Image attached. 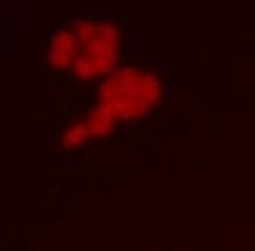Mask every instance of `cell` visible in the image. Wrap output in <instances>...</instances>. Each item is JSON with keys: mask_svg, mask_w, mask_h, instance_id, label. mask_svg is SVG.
Returning a JSON list of instances; mask_svg holds the SVG:
<instances>
[{"mask_svg": "<svg viewBox=\"0 0 255 251\" xmlns=\"http://www.w3.org/2000/svg\"><path fill=\"white\" fill-rule=\"evenodd\" d=\"M87 134H90V133H89V126H87V124H77V126H73L72 129H70L68 133L65 134L63 145H65V146H68V148L79 146V145H82V143L85 141Z\"/></svg>", "mask_w": 255, "mask_h": 251, "instance_id": "1", "label": "cell"}, {"mask_svg": "<svg viewBox=\"0 0 255 251\" xmlns=\"http://www.w3.org/2000/svg\"><path fill=\"white\" fill-rule=\"evenodd\" d=\"M53 49H60V51H67L70 55H73L75 53V39H73L72 34H68V32H60L58 36H55V39H53Z\"/></svg>", "mask_w": 255, "mask_h": 251, "instance_id": "2", "label": "cell"}, {"mask_svg": "<svg viewBox=\"0 0 255 251\" xmlns=\"http://www.w3.org/2000/svg\"><path fill=\"white\" fill-rule=\"evenodd\" d=\"M87 126H89V133L94 136H104L111 133V129H113V122L111 121H106V119L101 117H92V116H90Z\"/></svg>", "mask_w": 255, "mask_h": 251, "instance_id": "3", "label": "cell"}, {"mask_svg": "<svg viewBox=\"0 0 255 251\" xmlns=\"http://www.w3.org/2000/svg\"><path fill=\"white\" fill-rule=\"evenodd\" d=\"M75 73L80 78H90V77L97 75L92 60L87 58V56H82V58H79L75 61Z\"/></svg>", "mask_w": 255, "mask_h": 251, "instance_id": "4", "label": "cell"}, {"mask_svg": "<svg viewBox=\"0 0 255 251\" xmlns=\"http://www.w3.org/2000/svg\"><path fill=\"white\" fill-rule=\"evenodd\" d=\"M72 56L67 51H60V49H53L51 55H49V63L55 65L56 68H65L72 63Z\"/></svg>", "mask_w": 255, "mask_h": 251, "instance_id": "5", "label": "cell"}, {"mask_svg": "<svg viewBox=\"0 0 255 251\" xmlns=\"http://www.w3.org/2000/svg\"><path fill=\"white\" fill-rule=\"evenodd\" d=\"M96 34H97V27L92 26V24H80V26H77V38L84 44L92 41L96 38Z\"/></svg>", "mask_w": 255, "mask_h": 251, "instance_id": "6", "label": "cell"}, {"mask_svg": "<svg viewBox=\"0 0 255 251\" xmlns=\"http://www.w3.org/2000/svg\"><path fill=\"white\" fill-rule=\"evenodd\" d=\"M97 34L101 36L102 39L109 41V43L118 44L119 36H118V32H116V29H114L113 26H101V27H97Z\"/></svg>", "mask_w": 255, "mask_h": 251, "instance_id": "7", "label": "cell"}]
</instances>
